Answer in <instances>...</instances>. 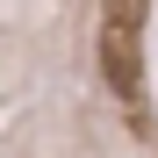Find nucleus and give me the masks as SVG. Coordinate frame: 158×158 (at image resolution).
Wrapping results in <instances>:
<instances>
[]
</instances>
